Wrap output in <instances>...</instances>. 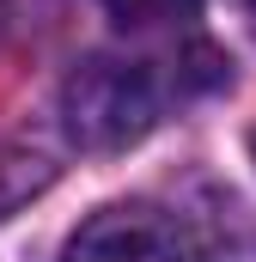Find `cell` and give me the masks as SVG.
<instances>
[{"label":"cell","instance_id":"1","mask_svg":"<svg viewBox=\"0 0 256 262\" xmlns=\"http://www.w3.org/2000/svg\"><path fill=\"white\" fill-rule=\"evenodd\" d=\"M153 122V92L146 73L122 61H92L67 85V128L86 146H122Z\"/></svg>","mask_w":256,"mask_h":262},{"label":"cell","instance_id":"2","mask_svg":"<svg viewBox=\"0 0 256 262\" xmlns=\"http://www.w3.org/2000/svg\"><path fill=\"white\" fill-rule=\"evenodd\" d=\"M61 262H183V226L153 201H116L67 238Z\"/></svg>","mask_w":256,"mask_h":262},{"label":"cell","instance_id":"3","mask_svg":"<svg viewBox=\"0 0 256 262\" xmlns=\"http://www.w3.org/2000/svg\"><path fill=\"white\" fill-rule=\"evenodd\" d=\"M49 177H55V165H49L43 152H31V146H0V220H6L18 201H31Z\"/></svg>","mask_w":256,"mask_h":262},{"label":"cell","instance_id":"4","mask_svg":"<svg viewBox=\"0 0 256 262\" xmlns=\"http://www.w3.org/2000/svg\"><path fill=\"white\" fill-rule=\"evenodd\" d=\"M116 25H134V31H146V25H171V18H189L201 0H98Z\"/></svg>","mask_w":256,"mask_h":262},{"label":"cell","instance_id":"5","mask_svg":"<svg viewBox=\"0 0 256 262\" xmlns=\"http://www.w3.org/2000/svg\"><path fill=\"white\" fill-rule=\"evenodd\" d=\"M244 6H250V18H256V0H244Z\"/></svg>","mask_w":256,"mask_h":262},{"label":"cell","instance_id":"6","mask_svg":"<svg viewBox=\"0 0 256 262\" xmlns=\"http://www.w3.org/2000/svg\"><path fill=\"white\" fill-rule=\"evenodd\" d=\"M250 146H256V140H250Z\"/></svg>","mask_w":256,"mask_h":262}]
</instances>
